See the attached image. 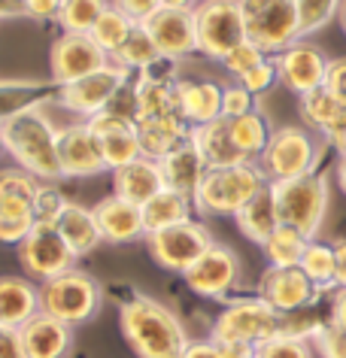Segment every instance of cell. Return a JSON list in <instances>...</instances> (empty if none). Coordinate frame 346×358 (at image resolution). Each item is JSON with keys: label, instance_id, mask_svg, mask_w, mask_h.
Segmentation results:
<instances>
[{"label": "cell", "instance_id": "52", "mask_svg": "<svg viewBox=\"0 0 346 358\" xmlns=\"http://www.w3.org/2000/svg\"><path fill=\"white\" fill-rule=\"evenodd\" d=\"M182 358H222V349L216 340H198V343H189Z\"/></svg>", "mask_w": 346, "mask_h": 358}, {"label": "cell", "instance_id": "38", "mask_svg": "<svg viewBox=\"0 0 346 358\" xmlns=\"http://www.w3.org/2000/svg\"><path fill=\"white\" fill-rule=\"evenodd\" d=\"M301 271L313 280L319 289H334V276H337V258H334V246L322 243V240H310L304 258H301Z\"/></svg>", "mask_w": 346, "mask_h": 358}, {"label": "cell", "instance_id": "49", "mask_svg": "<svg viewBox=\"0 0 346 358\" xmlns=\"http://www.w3.org/2000/svg\"><path fill=\"white\" fill-rule=\"evenodd\" d=\"M113 3L119 6V10H125L131 19H137L140 24H143L155 10H161V6H164L161 0H113Z\"/></svg>", "mask_w": 346, "mask_h": 358}, {"label": "cell", "instance_id": "41", "mask_svg": "<svg viewBox=\"0 0 346 358\" xmlns=\"http://www.w3.org/2000/svg\"><path fill=\"white\" fill-rule=\"evenodd\" d=\"M255 358H316V346L313 340L291 337L280 331V334L255 346Z\"/></svg>", "mask_w": 346, "mask_h": 358}, {"label": "cell", "instance_id": "12", "mask_svg": "<svg viewBox=\"0 0 346 358\" xmlns=\"http://www.w3.org/2000/svg\"><path fill=\"white\" fill-rule=\"evenodd\" d=\"M19 262L24 276H31L34 282H49L61 273L73 271L76 255L67 246V240L61 237L58 225L37 222L31 234L19 243Z\"/></svg>", "mask_w": 346, "mask_h": 358}, {"label": "cell", "instance_id": "20", "mask_svg": "<svg viewBox=\"0 0 346 358\" xmlns=\"http://www.w3.org/2000/svg\"><path fill=\"white\" fill-rule=\"evenodd\" d=\"M94 216L101 225L103 243H137L146 240V222H143V207L131 203L119 194H106L103 201L94 203Z\"/></svg>", "mask_w": 346, "mask_h": 358}, {"label": "cell", "instance_id": "53", "mask_svg": "<svg viewBox=\"0 0 346 358\" xmlns=\"http://www.w3.org/2000/svg\"><path fill=\"white\" fill-rule=\"evenodd\" d=\"M10 19H31L28 10H24V0H0V22Z\"/></svg>", "mask_w": 346, "mask_h": 358}, {"label": "cell", "instance_id": "56", "mask_svg": "<svg viewBox=\"0 0 346 358\" xmlns=\"http://www.w3.org/2000/svg\"><path fill=\"white\" fill-rule=\"evenodd\" d=\"M219 349L222 358H255V349L243 343H219Z\"/></svg>", "mask_w": 346, "mask_h": 358}, {"label": "cell", "instance_id": "1", "mask_svg": "<svg viewBox=\"0 0 346 358\" xmlns=\"http://www.w3.org/2000/svg\"><path fill=\"white\" fill-rule=\"evenodd\" d=\"M119 325L137 358H182L189 349V334L182 322L161 301L146 298V294H134L122 303Z\"/></svg>", "mask_w": 346, "mask_h": 358}, {"label": "cell", "instance_id": "33", "mask_svg": "<svg viewBox=\"0 0 346 358\" xmlns=\"http://www.w3.org/2000/svg\"><path fill=\"white\" fill-rule=\"evenodd\" d=\"M228 128H231V140L237 143V149L243 152L246 161H259L261 152L268 149V143H271V134H273L268 115L261 110L237 115V119H228Z\"/></svg>", "mask_w": 346, "mask_h": 358}, {"label": "cell", "instance_id": "24", "mask_svg": "<svg viewBox=\"0 0 346 358\" xmlns=\"http://www.w3.org/2000/svg\"><path fill=\"white\" fill-rule=\"evenodd\" d=\"M161 164V173H164V185L173 192L185 194V198L194 201V192L201 189V179L207 173V161H203L201 149L194 146V140L189 137L185 143H180L173 152H167V155L158 161Z\"/></svg>", "mask_w": 346, "mask_h": 358}, {"label": "cell", "instance_id": "25", "mask_svg": "<svg viewBox=\"0 0 346 358\" xmlns=\"http://www.w3.org/2000/svg\"><path fill=\"white\" fill-rule=\"evenodd\" d=\"M222 88L225 85L216 79H180L176 83L180 113L192 128L222 119Z\"/></svg>", "mask_w": 346, "mask_h": 358}, {"label": "cell", "instance_id": "40", "mask_svg": "<svg viewBox=\"0 0 346 358\" xmlns=\"http://www.w3.org/2000/svg\"><path fill=\"white\" fill-rule=\"evenodd\" d=\"M298 3V19H301V37L322 31L340 15L343 0H295Z\"/></svg>", "mask_w": 346, "mask_h": 358}, {"label": "cell", "instance_id": "32", "mask_svg": "<svg viewBox=\"0 0 346 358\" xmlns=\"http://www.w3.org/2000/svg\"><path fill=\"white\" fill-rule=\"evenodd\" d=\"M194 213V201L185 198V194L173 192V189H161L149 203H143V222H146V234L171 225H180V222L192 219Z\"/></svg>", "mask_w": 346, "mask_h": 358}, {"label": "cell", "instance_id": "59", "mask_svg": "<svg viewBox=\"0 0 346 358\" xmlns=\"http://www.w3.org/2000/svg\"><path fill=\"white\" fill-rule=\"evenodd\" d=\"M164 6H173V10H194L201 0H161Z\"/></svg>", "mask_w": 346, "mask_h": 358}, {"label": "cell", "instance_id": "2", "mask_svg": "<svg viewBox=\"0 0 346 358\" xmlns=\"http://www.w3.org/2000/svg\"><path fill=\"white\" fill-rule=\"evenodd\" d=\"M3 137H6V152L28 173L43 179V182L64 179L58 158V128L52 124L43 106L3 122Z\"/></svg>", "mask_w": 346, "mask_h": 358}, {"label": "cell", "instance_id": "13", "mask_svg": "<svg viewBox=\"0 0 346 358\" xmlns=\"http://www.w3.org/2000/svg\"><path fill=\"white\" fill-rule=\"evenodd\" d=\"M273 61H277L280 85L298 97L322 88L325 76H328V64H331V58L307 40L291 43L289 49H282L280 55H273Z\"/></svg>", "mask_w": 346, "mask_h": 358}, {"label": "cell", "instance_id": "17", "mask_svg": "<svg viewBox=\"0 0 346 358\" xmlns=\"http://www.w3.org/2000/svg\"><path fill=\"white\" fill-rule=\"evenodd\" d=\"M85 122H88V128L97 134V140H101V149H103V158H106V167L110 170L125 167L143 155V146H140V124L134 115L103 110Z\"/></svg>", "mask_w": 346, "mask_h": 358}, {"label": "cell", "instance_id": "19", "mask_svg": "<svg viewBox=\"0 0 346 358\" xmlns=\"http://www.w3.org/2000/svg\"><path fill=\"white\" fill-rule=\"evenodd\" d=\"M58 158H61L64 179H88L110 170L101 149V140L88 128V122L58 128Z\"/></svg>", "mask_w": 346, "mask_h": 358}, {"label": "cell", "instance_id": "28", "mask_svg": "<svg viewBox=\"0 0 346 358\" xmlns=\"http://www.w3.org/2000/svg\"><path fill=\"white\" fill-rule=\"evenodd\" d=\"M55 225H58V231H61V237L67 240V246L73 249L76 258L92 255L94 249L103 243V234H101V225H97L94 210L82 207V203H73V201H70Z\"/></svg>", "mask_w": 346, "mask_h": 358}, {"label": "cell", "instance_id": "47", "mask_svg": "<svg viewBox=\"0 0 346 358\" xmlns=\"http://www.w3.org/2000/svg\"><path fill=\"white\" fill-rule=\"evenodd\" d=\"M237 83H243L255 97L264 94V92H271L273 85H280V73H277V61H273V55L268 61H261L255 70H250L246 76H240Z\"/></svg>", "mask_w": 346, "mask_h": 358}, {"label": "cell", "instance_id": "46", "mask_svg": "<svg viewBox=\"0 0 346 358\" xmlns=\"http://www.w3.org/2000/svg\"><path fill=\"white\" fill-rule=\"evenodd\" d=\"M313 346L322 358H346V331L328 319V325L313 337Z\"/></svg>", "mask_w": 346, "mask_h": 358}, {"label": "cell", "instance_id": "22", "mask_svg": "<svg viewBox=\"0 0 346 358\" xmlns=\"http://www.w3.org/2000/svg\"><path fill=\"white\" fill-rule=\"evenodd\" d=\"M22 331V346L28 358H67L73 346V328L49 313H37Z\"/></svg>", "mask_w": 346, "mask_h": 358}, {"label": "cell", "instance_id": "3", "mask_svg": "<svg viewBox=\"0 0 346 358\" xmlns=\"http://www.w3.org/2000/svg\"><path fill=\"white\" fill-rule=\"evenodd\" d=\"M268 185L259 161L231 167H210L194 192V213L201 216H237Z\"/></svg>", "mask_w": 346, "mask_h": 358}, {"label": "cell", "instance_id": "16", "mask_svg": "<svg viewBox=\"0 0 346 358\" xmlns=\"http://www.w3.org/2000/svg\"><path fill=\"white\" fill-rule=\"evenodd\" d=\"M143 31L152 37V43L167 61H185L198 52V28H194L192 10H173L161 6L143 22Z\"/></svg>", "mask_w": 346, "mask_h": 358}, {"label": "cell", "instance_id": "37", "mask_svg": "<svg viewBox=\"0 0 346 358\" xmlns=\"http://www.w3.org/2000/svg\"><path fill=\"white\" fill-rule=\"evenodd\" d=\"M110 0H64L58 10V24L64 34H92L97 19L106 13Z\"/></svg>", "mask_w": 346, "mask_h": 358}, {"label": "cell", "instance_id": "54", "mask_svg": "<svg viewBox=\"0 0 346 358\" xmlns=\"http://www.w3.org/2000/svg\"><path fill=\"white\" fill-rule=\"evenodd\" d=\"M331 322L337 328L346 331V289H337L334 292V301H331Z\"/></svg>", "mask_w": 346, "mask_h": 358}, {"label": "cell", "instance_id": "35", "mask_svg": "<svg viewBox=\"0 0 346 358\" xmlns=\"http://www.w3.org/2000/svg\"><path fill=\"white\" fill-rule=\"evenodd\" d=\"M34 225H37V216H34L31 201L0 194V243L19 246L34 231Z\"/></svg>", "mask_w": 346, "mask_h": 358}, {"label": "cell", "instance_id": "42", "mask_svg": "<svg viewBox=\"0 0 346 358\" xmlns=\"http://www.w3.org/2000/svg\"><path fill=\"white\" fill-rule=\"evenodd\" d=\"M40 182H43V179L28 173V170L19 167V164L0 170V194H6V198H22V201H31L34 203Z\"/></svg>", "mask_w": 346, "mask_h": 358}, {"label": "cell", "instance_id": "45", "mask_svg": "<svg viewBox=\"0 0 346 358\" xmlns=\"http://www.w3.org/2000/svg\"><path fill=\"white\" fill-rule=\"evenodd\" d=\"M255 110V94L243 83H228L222 88V119H237Z\"/></svg>", "mask_w": 346, "mask_h": 358}, {"label": "cell", "instance_id": "5", "mask_svg": "<svg viewBox=\"0 0 346 358\" xmlns=\"http://www.w3.org/2000/svg\"><path fill=\"white\" fill-rule=\"evenodd\" d=\"M271 189L282 225H291L304 237L316 240L328 213V179L322 173H307L295 179H282V182H271Z\"/></svg>", "mask_w": 346, "mask_h": 358}, {"label": "cell", "instance_id": "10", "mask_svg": "<svg viewBox=\"0 0 346 358\" xmlns=\"http://www.w3.org/2000/svg\"><path fill=\"white\" fill-rule=\"evenodd\" d=\"M143 243H146V252L152 255V262L158 267L182 276L212 246V234L207 231L203 222L185 219L180 225H171V228L146 234Z\"/></svg>", "mask_w": 346, "mask_h": 358}, {"label": "cell", "instance_id": "9", "mask_svg": "<svg viewBox=\"0 0 346 358\" xmlns=\"http://www.w3.org/2000/svg\"><path fill=\"white\" fill-rule=\"evenodd\" d=\"M192 13L194 28H198V52L210 61L222 64L228 52L246 40L240 0H201Z\"/></svg>", "mask_w": 346, "mask_h": 358}, {"label": "cell", "instance_id": "39", "mask_svg": "<svg viewBox=\"0 0 346 358\" xmlns=\"http://www.w3.org/2000/svg\"><path fill=\"white\" fill-rule=\"evenodd\" d=\"M113 61H115V64H122V67H128L131 73H143V70H149L152 64L161 61V52H158L152 37H149V34L143 31V24H140V28L131 34V40L119 49V55H115Z\"/></svg>", "mask_w": 346, "mask_h": 358}, {"label": "cell", "instance_id": "21", "mask_svg": "<svg viewBox=\"0 0 346 358\" xmlns=\"http://www.w3.org/2000/svg\"><path fill=\"white\" fill-rule=\"evenodd\" d=\"M161 189H167V185H164L161 164H158L155 158L140 155L137 161H131V164L113 170V194L137 203V207L149 203Z\"/></svg>", "mask_w": 346, "mask_h": 358}, {"label": "cell", "instance_id": "30", "mask_svg": "<svg viewBox=\"0 0 346 358\" xmlns=\"http://www.w3.org/2000/svg\"><path fill=\"white\" fill-rule=\"evenodd\" d=\"M234 222H237V228H240V234L246 240H252V243H259V246L268 243V237L282 225L280 213H277V201H273L271 182L264 185V189L255 194V198L246 203L240 213H237Z\"/></svg>", "mask_w": 346, "mask_h": 358}, {"label": "cell", "instance_id": "48", "mask_svg": "<svg viewBox=\"0 0 346 358\" xmlns=\"http://www.w3.org/2000/svg\"><path fill=\"white\" fill-rule=\"evenodd\" d=\"M325 88L331 94L340 97V101H346V55L343 58H331V64H328V76H325Z\"/></svg>", "mask_w": 346, "mask_h": 358}, {"label": "cell", "instance_id": "14", "mask_svg": "<svg viewBox=\"0 0 346 358\" xmlns=\"http://www.w3.org/2000/svg\"><path fill=\"white\" fill-rule=\"evenodd\" d=\"M240 280V258L225 243H216L182 273V282L201 298H225Z\"/></svg>", "mask_w": 346, "mask_h": 358}, {"label": "cell", "instance_id": "27", "mask_svg": "<svg viewBox=\"0 0 346 358\" xmlns=\"http://www.w3.org/2000/svg\"><path fill=\"white\" fill-rule=\"evenodd\" d=\"M298 113L304 119V128H310L325 140H331L337 131L346 128V101L331 94L325 85L298 97Z\"/></svg>", "mask_w": 346, "mask_h": 358}, {"label": "cell", "instance_id": "57", "mask_svg": "<svg viewBox=\"0 0 346 358\" xmlns=\"http://www.w3.org/2000/svg\"><path fill=\"white\" fill-rule=\"evenodd\" d=\"M328 146H331V149H334V152H337V155H340V158H346V128H340V131H337L334 137L328 140Z\"/></svg>", "mask_w": 346, "mask_h": 358}, {"label": "cell", "instance_id": "4", "mask_svg": "<svg viewBox=\"0 0 346 358\" xmlns=\"http://www.w3.org/2000/svg\"><path fill=\"white\" fill-rule=\"evenodd\" d=\"M319 158H322V146L313 131L304 124H282V128H273L259 167L268 182H282V179L316 173Z\"/></svg>", "mask_w": 346, "mask_h": 358}, {"label": "cell", "instance_id": "36", "mask_svg": "<svg viewBox=\"0 0 346 358\" xmlns=\"http://www.w3.org/2000/svg\"><path fill=\"white\" fill-rule=\"evenodd\" d=\"M307 246H310V237H304L291 225H280L261 249L271 267H301V258H304Z\"/></svg>", "mask_w": 346, "mask_h": 358}, {"label": "cell", "instance_id": "11", "mask_svg": "<svg viewBox=\"0 0 346 358\" xmlns=\"http://www.w3.org/2000/svg\"><path fill=\"white\" fill-rule=\"evenodd\" d=\"M128 79H131V70L115 64V61H110V64L94 70V73L76 79V83L61 85L55 103H61L64 110L76 113V115L92 119V115L110 110L115 97L128 88Z\"/></svg>", "mask_w": 346, "mask_h": 358}, {"label": "cell", "instance_id": "58", "mask_svg": "<svg viewBox=\"0 0 346 358\" xmlns=\"http://www.w3.org/2000/svg\"><path fill=\"white\" fill-rule=\"evenodd\" d=\"M334 179H337V185H340V192L346 194V158L337 161V167H334Z\"/></svg>", "mask_w": 346, "mask_h": 358}, {"label": "cell", "instance_id": "15", "mask_svg": "<svg viewBox=\"0 0 346 358\" xmlns=\"http://www.w3.org/2000/svg\"><path fill=\"white\" fill-rule=\"evenodd\" d=\"M110 61L113 58L92 40V34H61V37L52 43V52H49L52 79H55L58 85L76 83V79L106 67Z\"/></svg>", "mask_w": 346, "mask_h": 358}, {"label": "cell", "instance_id": "55", "mask_svg": "<svg viewBox=\"0 0 346 358\" xmlns=\"http://www.w3.org/2000/svg\"><path fill=\"white\" fill-rule=\"evenodd\" d=\"M334 258H337V289H346V240H337L334 243Z\"/></svg>", "mask_w": 346, "mask_h": 358}, {"label": "cell", "instance_id": "61", "mask_svg": "<svg viewBox=\"0 0 346 358\" xmlns=\"http://www.w3.org/2000/svg\"><path fill=\"white\" fill-rule=\"evenodd\" d=\"M0 152H6V137H3V124H0Z\"/></svg>", "mask_w": 346, "mask_h": 358}, {"label": "cell", "instance_id": "51", "mask_svg": "<svg viewBox=\"0 0 346 358\" xmlns=\"http://www.w3.org/2000/svg\"><path fill=\"white\" fill-rule=\"evenodd\" d=\"M64 0H24V10H28L31 19H58V10Z\"/></svg>", "mask_w": 346, "mask_h": 358}, {"label": "cell", "instance_id": "26", "mask_svg": "<svg viewBox=\"0 0 346 358\" xmlns=\"http://www.w3.org/2000/svg\"><path fill=\"white\" fill-rule=\"evenodd\" d=\"M58 88L61 85L55 79H49V83H43V79H0V124L55 101Z\"/></svg>", "mask_w": 346, "mask_h": 358}, {"label": "cell", "instance_id": "31", "mask_svg": "<svg viewBox=\"0 0 346 358\" xmlns=\"http://www.w3.org/2000/svg\"><path fill=\"white\" fill-rule=\"evenodd\" d=\"M192 137V124L182 115L173 119H158V122H140V146L146 158L161 161L167 152H173L180 143Z\"/></svg>", "mask_w": 346, "mask_h": 358}, {"label": "cell", "instance_id": "23", "mask_svg": "<svg viewBox=\"0 0 346 358\" xmlns=\"http://www.w3.org/2000/svg\"><path fill=\"white\" fill-rule=\"evenodd\" d=\"M37 313H43V301L31 276H0V325L24 328Z\"/></svg>", "mask_w": 346, "mask_h": 358}, {"label": "cell", "instance_id": "18", "mask_svg": "<svg viewBox=\"0 0 346 358\" xmlns=\"http://www.w3.org/2000/svg\"><path fill=\"white\" fill-rule=\"evenodd\" d=\"M319 292L322 289H319L301 267H268L259 282V298L268 301L282 316L313 307Z\"/></svg>", "mask_w": 346, "mask_h": 358}, {"label": "cell", "instance_id": "29", "mask_svg": "<svg viewBox=\"0 0 346 358\" xmlns=\"http://www.w3.org/2000/svg\"><path fill=\"white\" fill-rule=\"evenodd\" d=\"M192 140L201 149L207 167H231V164H246L243 152L237 149V143L231 140V128L228 119H216L207 124L192 128Z\"/></svg>", "mask_w": 346, "mask_h": 358}, {"label": "cell", "instance_id": "44", "mask_svg": "<svg viewBox=\"0 0 346 358\" xmlns=\"http://www.w3.org/2000/svg\"><path fill=\"white\" fill-rule=\"evenodd\" d=\"M271 55L268 52H261L255 43H250V40H243L237 49H231L228 55H225V61H222V67L228 70L234 79H240V76H246L250 70H255L261 64V61H268Z\"/></svg>", "mask_w": 346, "mask_h": 358}, {"label": "cell", "instance_id": "50", "mask_svg": "<svg viewBox=\"0 0 346 358\" xmlns=\"http://www.w3.org/2000/svg\"><path fill=\"white\" fill-rule=\"evenodd\" d=\"M0 358H28L22 346V331L0 325Z\"/></svg>", "mask_w": 346, "mask_h": 358}, {"label": "cell", "instance_id": "60", "mask_svg": "<svg viewBox=\"0 0 346 358\" xmlns=\"http://www.w3.org/2000/svg\"><path fill=\"white\" fill-rule=\"evenodd\" d=\"M337 22H340V28L346 34V0H343V6H340V15H337Z\"/></svg>", "mask_w": 346, "mask_h": 358}, {"label": "cell", "instance_id": "6", "mask_svg": "<svg viewBox=\"0 0 346 358\" xmlns=\"http://www.w3.org/2000/svg\"><path fill=\"white\" fill-rule=\"evenodd\" d=\"M40 301H43V313L61 319L64 325L76 328L92 322L101 313L103 303V289L92 273L85 271H67L55 276V280L40 285Z\"/></svg>", "mask_w": 346, "mask_h": 358}, {"label": "cell", "instance_id": "7", "mask_svg": "<svg viewBox=\"0 0 346 358\" xmlns=\"http://www.w3.org/2000/svg\"><path fill=\"white\" fill-rule=\"evenodd\" d=\"M246 40L268 55H280L301 37V19L295 0H240Z\"/></svg>", "mask_w": 346, "mask_h": 358}, {"label": "cell", "instance_id": "34", "mask_svg": "<svg viewBox=\"0 0 346 358\" xmlns=\"http://www.w3.org/2000/svg\"><path fill=\"white\" fill-rule=\"evenodd\" d=\"M137 28H140L137 19H131L125 10H119L115 3H110V6H106V13L97 19V24L92 28V40L110 58H115V55H119V49L131 40V34H134Z\"/></svg>", "mask_w": 346, "mask_h": 358}, {"label": "cell", "instance_id": "8", "mask_svg": "<svg viewBox=\"0 0 346 358\" xmlns=\"http://www.w3.org/2000/svg\"><path fill=\"white\" fill-rule=\"evenodd\" d=\"M282 331V313H277L261 298H240L231 301L212 322V337L216 343H243L259 346L264 340Z\"/></svg>", "mask_w": 346, "mask_h": 358}, {"label": "cell", "instance_id": "43", "mask_svg": "<svg viewBox=\"0 0 346 358\" xmlns=\"http://www.w3.org/2000/svg\"><path fill=\"white\" fill-rule=\"evenodd\" d=\"M67 203H70L67 194L61 192L55 182H40L37 198H34V216H37V222H49V225H55Z\"/></svg>", "mask_w": 346, "mask_h": 358}]
</instances>
